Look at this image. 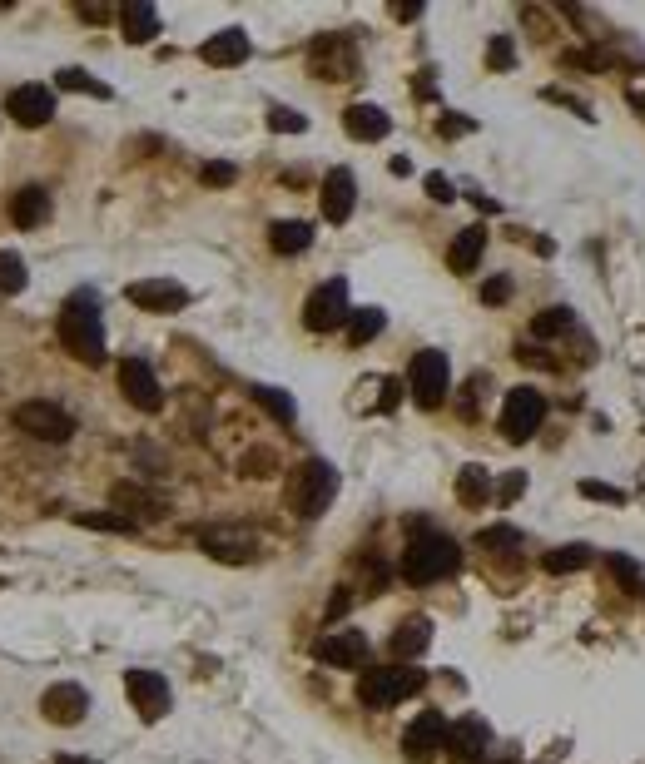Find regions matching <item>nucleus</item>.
Wrapping results in <instances>:
<instances>
[{
  "label": "nucleus",
  "mask_w": 645,
  "mask_h": 764,
  "mask_svg": "<svg viewBox=\"0 0 645 764\" xmlns=\"http://www.w3.org/2000/svg\"><path fill=\"white\" fill-rule=\"evenodd\" d=\"M482 254H487V229H482V224H467V229L452 239V249H447V268H452V273H472V268L482 263Z\"/></svg>",
  "instance_id": "obj_22"
},
{
  "label": "nucleus",
  "mask_w": 645,
  "mask_h": 764,
  "mask_svg": "<svg viewBox=\"0 0 645 764\" xmlns=\"http://www.w3.org/2000/svg\"><path fill=\"white\" fill-rule=\"evenodd\" d=\"M199 179H204L209 189H224V184H234V179H239V169H234V164H204V169H199Z\"/></svg>",
  "instance_id": "obj_40"
},
{
  "label": "nucleus",
  "mask_w": 645,
  "mask_h": 764,
  "mask_svg": "<svg viewBox=\"0 0 645 764\" xmlns=\"http://www.w3.org/2000/svg\"><path fill=\"white\" fill-rule=\"evenodd\" d=\"M422 685H427L422 670H412V665H383V670H363L358 675V700L368 710H392V705L412 700Z\"/></svg>",
  "instance_id": "obj_4"
},
{
  "label": "nucleus",
  "mask_w": 645,
  "mask_h": 764,
  "mask_svg": "<svg viewBox=\"0 0 645 764\" xmlns=\"http://www.w3.org/2000/svg\"><path fill=\"white\" fill-rule=\"evenodd\" d=\"M447 382H452V368H447V358H442L437 348H422V353L412 358V368H407V392H412L417 407H442Z\"/></svg>",
  "instance_id": "obj_6"
},
{
  "label": "nucleus",
  "mask_w": 645,
  "mask_h": 764,
  "mask_svg": "<svg viewBox=\"0 0 645 764\" xmlns=\"http://www.w3.org/2000/svg\"><path fill=\"white\" fill-rule=\"evenodd\" d=\"M125 298L134 308H144V313H179L189 303V288L174 283V278H139V283L125 288Z\"/></svg>",
  "instance_id": "obj_12"
},
{
  "label": "nucleus",
  "mask_w": 645,
  "mask_h": 764,
  "mask_svg": "<svg viewBox=\"0 0 645 764\" xmlns=\"http://www.w3.org/2000/svg\"><path fill=\"white\" fill-rule=\"evenodd\" d=\"M249 35L244 30H219V35H209L204 45H199V60L204 65H244L249 60Z\"/></svg>",
  "instance_id": "obj_21"
},
{
  "label": "nucleus",
  "mask_w": 645,
  "mask_h": 764,
  "mask_svg": "<svg viewBox=\"0 0 645 764\" xmlns=\"http://www.w3.org/2000/svg\"><path fill=\"white\" fill-rule=\"evenodd\" d=\"M581 497H591V502H611V507L626 502V492H621V487H606V482H581Z\"/></svg>",
  "instance_id": "obj_42"
},
{
  "label": "nucleus",
  "mask_w": 645,
  "mask_h": 764,
  "mask_svg": "<svg viewBox=\"0 0 645 764\" xmlns=\"http://www.w3.org/2000/svg\"><path fill=\"white\" fill-rule=\"evenodd\" d=\"M125 695H129V705H134L144 720H159V715L169 710V680H164L159 670H129Z\"/></svg>",
  "instance_id": "obj_14"
},
{
  "label": "nucleus",
  "mask_w": 645,
  "mask_h": 764,
  "mask_svg": "<svg viewBox=\"0 0 645 764\" xmlns=\"http://www.w3.org/2000/svg\"><path fill=\"white\" fill-rule=\"evenodd\" d=\"M10 422L20 432H30L35 442H70L75 437V417L65 407H55V402H20L10 412Z\"/></svg>",
  "instance_id": "obj_7"
},
{
  "label": "nucleus",
  "mask_w": 645,
  "mask_h": 764,
  "mask_svg": "<svg viewBox=\"0 0 645 764\" xmlns=\"http://www.w3.org/2000/svg\"><path fill=\"white\" fill-rule=\"evenodd\" d=\"M80 15H85V20H110V10H105V5H80Z\"/></svg>",
  "instance_id": "obj_48"
},
{
  "label": "nucleus",
  "mask_w": 645,
  "mask_h": 764,
  "mask_svg": "<svg viewBox=\"0 0 645 764\" xmlns=\"http://www.w3.org/2000/svg\"><path fill=\"white\" fill-rule=\"evenodd\" d=\"M591 561H596V551H591V546H581V541H571V546L546 551V561H541V566H546L551 576H571V571H586Z\"/></svg>",
  "instance_id": "obj_27"
},
{
  "label": "nucleus",
  "mask_w": 645,
  "mask_h": 764,
  "mask_svg": "<svg viewBox=\"0 0 645 764\" xmlns=\"http://www.w3.org/2000/svg\"><path fill=\"white\" fill-rule=\"evenodd\" d=\"M427 640H432V621H427V616H407V621L392 631L387 650H392L397 660H417V655L427 650Z\"/></svg>",
  "instance_id": "obj_24"
},
{
  "label": "nucleus",
  "mask_w": 645,
  "mask_h": 764,
  "mask_svg": "<svg viewBox=\"0 0 645 764\" xmlns=\"http://www.w3.org/2000/svg\"><path fill=\"white\" fill-rule=\"evenodd\" d=\"M507 298H512V278H507V273H497V278H487V283H482V303H492V308H497V303H507Z\"/></svg>",
  "instance_id": "obj_41"
},
{
  "label": "nucleus",
  "mask_w": 645,
  "mask_h": 764,
  "mask_svg": "<svg viewBox=\"0 0 645 764\" xmlns=\"http://www.w3.org/2000/svg\"><path fill=\"white\" fill-rule=\"evenodd\" d=\"M60 343H65V353L70 358H80V363H90V368H100L105 363V328H100V303L90 298V293H75L65 308H60Z\"/></svg>",
  "instance_id": "obj_1"
},
{
  "label": "nucleus",
  "mask_w": 645,
  "mask_h": 764,
  "mask_svg": "<svg viewBox=\"0 0 645 764\" xmlns=\"http://www.w3.org/2000/svg\"><path fill=\"white\" fill-rule=\"evenodd\" d=\"M5 115L25 129L50 125V115H55V90H50V85H15L10 100H5Z\"/></svg>",
  "instance_id": "obj_13"
},
{
  "label": "nucleus",
  "mask_w": 645,
  "mask_h": 764,
  "mask_svg": "<svg viewBox=\"0 0 645 764\" xmlns=\"http://www.w3.org/2000/svg\"><path fill=\"white\" fill-rule=\"evenodd\" d=\"M467 129H472V120H442V134H447V139H457V134H467Z\"/></svg>",
  "instance_id": "obj_47"
},
{
  "label": "nucleus",
  "mask_w": 645,
  "mask_h": 764,
  "mask_svg": "<svg viewBox=\"0 0 645 764\" xmlns=\"http://www.w3.org/2000/svg\"><path fill=\"white\" fill-rule=\"evenodd\" d=\"M378 387H383V407H387V412H392V407H397V397H402V382H392V378H387V382H378Z\"/></svg>",
  "instance_id": "obj_46"
},
{
  "label": "nucleus",
  "mask_w": 645,
  "mask_h": 764,
  "mask_svg": "<svg viewBox=\"0 0 645 764\" xmlns=\"http://www.w3.org/2000/svg\"><path fill=\"white\" fill-rule=\"evenodd\" d=\"M40 710H45L50 725H80L85 710H90V695H85V685L60 680V685H50V690L40 695Z\"/></svg>",
  "instance_id": "obj_16"
},
{
  "label": "nucleus",
  "mask_w": 645,
  "mask_h": 764,
  "mask_svg": "<svg viewBox=\"0 0 645 764\" xmlns=\"http://www.w3.org/2000/svg\"><path fill=\"white\" fill-rule=\"evenodd\" d=\"M80 526H100V531H134V516H110V511H80Z\"/></svg>",
  "instance_id": "obj_39"
},
{
  "label": "nucleus",
  "mask_w": 645,
  "mask_h": 764,
  "mask_svg": "<svg viewBox=\"0 0 645 764\" xmlns=\"http://www.w3.org/2000/svg\"><path fill=\"white\" fill-rule=\"evenodd\" d=\"M477 546H487V551H512V546H521V531H516V526H487V531H477Z\"/></svg>",
  "instance_id": "obj_34"
},
{
  "label": "nucleus",
  "mask_w": 645,
  "mask_h": 764,
  "mask_svg": "<svg viewBox=\"0 0 645 764\" xmlns=\"http://www.w3.org/2000/svg\"><path fill=\"white\" fill-rule=\"evenodd\" d=\"M343 129H348V139H363V144H373V139H383L392 120H387V110L378 105H348L343 110Z\"/></svg>",
  "instance_id": "obj_23"
},
{
  "label": "nucleus",
  "mask_w": 645,
  "mask_h": 764,
  "mask_svg": "<svg viewBox=\"0 0 645 764\" xmlns=\"http://www.w3.org/2000/svg\"><path fill=\"white\" fill-rule=\"evenodd\" d=\"M333 497H338V472H333V462H323V457H308V462L293 472V482H288V507L298 511L303 521L323 516V511L333 507Z\"/></svg>",
  "instance_id": "obj_3"
},
{
  "label": "nucleus",
  "mask_w": 645,
  "mask_h": 764,
  "mask_svg": "<svg viewBox=\"0 0 645 764\" xmlns=\"http://www.w3.org/2000/svg\"><path fill=\"white\" fill-rule=\"evenodd\" d=\"M273 467H278V462H273V452H268V447L244 452V462H239V472H244V477H273Z\"/></svg>",
  "instance_id": "obj_38"
},
{
  "label": "nucleus",
  "mask_w": 645,
  "mask_h": 764,
  "mask_svg": "<svg viewBox=\"0 0 645 764\" xmlns=\"http://www.w3.org/2000/svg\"><path fill=\"white\" fill-rule=\"evenodd\" d=\"M45 219H50V194L40 184H20L10 194V224L15 229H40Z\"/></svg>",
  "instance_id": "obj_20"
},
{
  "label": "nucleus",
  "mask_w": 645,
  "mask_h": 764,
  "mask_svg": "<svg viewBox=\"0 0 645 764\" xmlns=\"http://www.w3.org/2000/svg\"><path fill=\"white\" fill-rule=\"evenodd\" d=\"M353 209H358V179L348 169H328V179H323V219L328 224H348Z\"/></svg>",
  "instance_id": "obj_18"
},
{
  "label": "nucleus",
  "mask_w": 645,
  "mask_h": 764,
  "mask_svg": "<svg viewBox=\"0 0 645 764\" xmlns=\"http://www.w3.org/2000/svg\"><path fill=\"white\" fill-rule=\"evenodd\" d=\"M348 318H353V308H348V278H328V283H318V288L308 293V303H303V323H308L313 333L348 328Z\"/></svg>",
  "instance_id": "obj_5"
},
{
  "label": "nucleus",
  "mask_w": 645,
  "mask_h": 764,
  "mask_svg": "<svg viewBox=\"0 0 645 764\" xmlns=\"http://www.w3.org/2000/svg\"><path fill=\"white\" fill-rule=\"evenodd\" d=\"M120 392H125L139 412H159V407H164V387H159L154 368H149L144 358H125V363H120Z\"/></svg>",
  "instance_id": "obj_15"
},
{
  "label": "nucleus",
  "mask_w": 645,
  "mask_h": 764,
  "mask_svg": "<svg viewBox=\"0 0 645 764\" xmlns=\"http://www.w3.org/2000/svg\"><path fill=\"white\" fill-rule=\"evenodd\" d=\"M254 402L273 422H283V427H293V417H298V407H293V397L283 387H254Z\"/></svg>",
  "instance_id": "obj_30"
},
{
  "label": "nucleus",
  "mask_w": 645,
  "mask_h": 764,
  "mask_svg": "<svg viewBox=\"0 0 645 764\" xmlns=\"http://www.w3.org/2000/svg\"><path fill=\"white\" fill-rule=\"evenodd\" d=\"M268 244H273V254H283V258L303 254V249L313 244V224H303V219H278V224L268 229Z\"/></svg>",
  "instance_id": "obj_26"
},
{
  "label": "nucleus",
  "mask_w": 645,
  "mask_h": 764,
  "mask_svg": "<svg viewBox=\"0 0 645 764\" xmlns=\"http://www.w3.org/2000/svg\"><path fill=\"white\" fill-rule=\"evenodd\" d=\"M546 417V397L536 387H512L502 397V437L507 442H531V432L541 427Z\"/></svg>",
  "instance_id": "obj_8"
},
{
  "label": "nucleus",
  "mask_w": 645,
  "mask_h": 764,
  "mask_svg": "<svg viewBox=\"0 0 645 764\" xmlns=\"http://www.w3.org/2000/svg\"><path fill=\"white\" fill-rule=\"evenodd\" d=\"M611 571H616L621 581H636V561H626V556H611Z\"/></svg>",
  "instance_id": "obj_45"
},
{
  "label": "nucleus",
  "mask_w": 645,
  "mask_h": 764,
  "mask_svg": "<svg viewBox=\"0 0 645 764\" xmlns=\"http://www.w3.org/2000/svg\"><path fill=\"white\" fill-rule=\"evenodd\" d=\"M447 715L442 710H422L407 730H402V755L412 764H427V760H437L442 750H447Z\"/></svg>",
  "instance_id": "obj_9"
},
{
  "label": "nucleus",
  "mask_w": 645,
  "mask_h": 764,
  "mask_svg": "<svg viewBox=\"0 0 645 764\" xmlns=\"http://www.w3.org/2000/svg\"><path fill=\"white\" fill-rule=\"evenodd\" d=\"M25 283H30V273H25V258L10 254V249H0V298L20 293Z\"/></svg>",
  "instance_id": "obj_33"
},
{
  "label": "nucleus",
  "mask_w": 645,
  "mask_h": 764,
  "mask_svg": "<svg viewBox=\"0 0 645 764\" xmlns=\"http://www.w3.org/2000/svg\"><path fill=\"white\" fill-rule=\"evenodd\" d=\"M199 546L214 556V561H234V566H244V561H254L258 541L249 531H234V526H204L199 531Z\"/></svg>",
  "instance_id": "obj_17"
},
{
  "label": "nucleus",
  "mask_w": 645,
  "mask_h": 764,
  "mask_svg": "<svg viewBox=\"0 0 645 764\" xmlns=\"http://www.w3.org/2000/svg\"><path fill=\"white\" fill-rule=\"evenodd\" d=\"M120 30H125L129 45H149V40L159 35V10L144 5V0H134V5L120 10Z\"/></svg>",
  "instance_id": "obj_25"
},
{
  "label": "nucleus",
  "mask_w": 645,
  "mask_h": 764,
  "mask_svg": "<svg viewBox=\"0 0 645 764\" xmlns=\"http://www.w3.org/2000/svg\"><path fill=\"white\" fill-rule=\"evenodd\" d=\"M60 764H85V760H70V755H60Z\"/></svg>",
  "instance_id": "obj_50"
},
{
  "label": "nucleus",
  "mask_w": 645,
  "mask_h": 764,
  "mask_svg": "<svg viewBox=\"0 0 645 764\" xmlns=\"http://www.w3.org/2000/svg\"><path fill=\"white\" fill-rule=\"evenodd\" d=\"M521 492H526V477H521V472H512V477H507V482L497 487V497H502V502H516Z\"/></svg>",
  "instance_id": "obj_44"
},
{
  "label": "nucleus",
  "mask_w": 645,
  "mask_h": 764,
  "mask_svg": "<svg viewBox=\"0 0 645 764\" xmlns=\"http://www.w3.org/2000/svg\"><path fill=\"white\" fill-rule=\"evenodd\" d=\"M487 745H492V730H487L477 715H467V720H457V725L447 730V750H452L457 760H467V764L482 760V755H487Z\"/></svg>",
  "instance_id": "obj_19"
},
{
  "label": "nucleus",
  "mask_w": 645,
  "mask_h": 764,
  "mask_svg": "<svg viewBox=\"0 0 645 764\" xmlns=\"http://www.w3.org/2000/svg\"><path fill=\"white\" fill-rule=\"evenodd\" d=\"M115 502H120V507H139L144 516H164V502H154V497L139 492V487H115Z\"/></svg>",
  "instance_id": "obj_35"
},
{
  "label": "nucleus",
  "mask_w": 645,
  "mask_h": 764,
  "mask_svg": "<svg viewBox=\"0 0 645 764\" xmlns=\"http://www.w3.org/2000/svg\"><path fill=\"white\" fill-rule=\"evenodd\" d=\"M427 194L437 199V204H452L457 194H452V179L447 174H427Z\"/></svg>",
  "instance_id": "obj_43"
},
{
  "label": "nucleus",
  "mask_w": 645,
  "mask_h": 764,
  "mask_svg": "<svg viewBox=\"0 0 645 764\" xmlns=\"http://www.w3.org/2000/svg\"><path fill=\"white\" fill-rule=\"evenodd\" d=\"M492 497V477L482 472V467H462V477H457V502L462 507H482Z\"/></svg>",
  "instance_id": "obj_28"
},
{
  "label": "nucleus",
  "mask_w": 645,
  "mask_h": 764,
  "mask_svg": "<svg viewBox=\"0 0 645 764\" xmlns=\"http://www.w3.org/2000/svg\"><path fill=\"white\" fill-rule=\"evenodd\" d=\"M308 60H313L318 80H353L358 75V50H353L348 35H318Z\"/></svg>",
  "instance_id": "obj_10"
},
{
  "label": "nucleus",
  "mask_w": 645,
  "mask_h": 764,
  "mask_svg": "<svg viewBox=\"0 0 645 764\" xmlns=\"http://www.w3.org/2000/svg\"><path fill=\"white\" fill-rule=\"evenodd\" d=\"M571 328H576V313H571V308H541L536 323H531L536 338H561V333H571Z\"/></svg>",
  "instance_id": "obj_32"
},
{
  "label": "nucleus",
  "mask_w": 645,
  "mask_h": 764,
  "mask_svg": "<svg viewBox=\"0 0 645 764\" xmlns=\"http://www.w3.org/2000/svg\"><path fill=\"white\" fill-rule=\"evenodd\" d=\"M462 566V546L442 531H412L407 551H402V576L412 586H432V581H447L452 571Z\"/></svg>",
  "instance_id": "obj_2"
},
{
  "label": "nucleus",
  "mask_w": 645,
  "mask_h": 764,
  "mask_svg": "<svg viewBox=\"0 0 645 764\" xmlns=\"http://www.w3.org/2000/svg\"><path fill=\"white\" fill-rule=\"evenodd\" d=\"M368 636L363 631H353V626H343V631H328V636L313 645V655L323 660V665H333V670H363L368 665Z\"/></svg>",
  "instance_id": "obj_11"
},
{
  "label": "nucleus",
  "mask_w": 645,
  "mask_h": 764,
  "mask_svg": "<svg viewBox=\"0 0 645 764\" xmlns=\"http://www.w3.org/2000/svg\"><path fill=\"white\" fill-rule=\"evenodd\" d=\"M631 105H641V110H645V95H641V90H631Z\"/></svg>",
  "instance_id": "obj_49"
},
{
  "label": "nucleus",
  "mask_w": 645,
  "mask_h": 764,
  "mask_svg": "<svg viewBox=\"0 0 645 764\" xmlns=\"http://www.w3.org/2000/svg\"><path fill=\"white\" fill-rule=\"evenodd\" d=\"M383 323H387V313H383V308H358V313L348 318V343H353V348H363V343H373V338L383 333Z\"/></svg>",
  "instance_id": "obj_29"
},
{
  "label": "nucleus",
  "mask_w": 645,
  "mask_h": 764,
  "mask_svg": "<svg viewBox=\"0 0 645 764\" xmlns=\"http://www.w3.org/2000/svg\"><path fill=\"white\" fill-rule=\"evenodd\" d=\"M55 90H75V95H95V100H110V85H100L95 75H85V70H75V65L55 70Z\"/></svg>",
  "instance_id": "obj_31"
},
{
  "label": "nucleus",
  "mask_w": 645,
  "mask_h": 764,
  "mask_svg": "<svg viewBox=\"0 0 645 764\" xmlns=\"http://www.w3.org/2000/svg\"><path fill=\"white\" fill-rule=\"evenodd\" d=\"M268 129H278V134H303L308 120H303L298 110H288V105H273V110H268Z\"/></svg>",
  "instance_id": "obj_36"
},
{
  "label": "nucleus",
  "mask_w": 645,
  "mask_h": 764,
  "mask_svg": "<svg viewBox=\"0 0 645 764\" xmlns=\"http://www.w3.org/2000/svg\"><path fill=\"white\" fill-rule=\"evenodd\" d=\"M487 65H492V70H512L516 65L512 35H492V45H487Z\"/></svg>",
  "instance_id": "obj_37"
}]
</instances>
